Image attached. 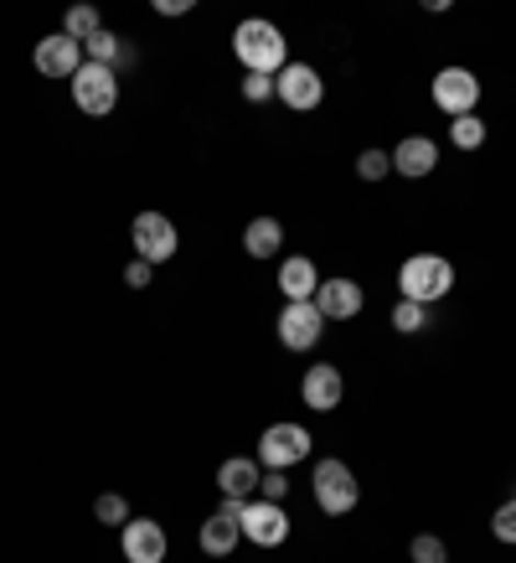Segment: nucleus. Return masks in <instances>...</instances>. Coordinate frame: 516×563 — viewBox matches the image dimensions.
<instances>
[{
  "instance_id": "obj_4",
  "label": "nucleus",
  "mask_w": 516,
  "mask_h": 563,
  "mask_svg": "<svg viewBox=\"0 0 516 563\" xmlns=\"http://www.w3.org/2000/svg\"><path fill=\"white\" fill-rule=\"evenodd\" d=\"M72 103L83 109L88 120L114 114V103H120V73L99 68V63H83V68L72 73Z\"/></svg>"
},
{
  "instance_id": "obj_15",
  "label": "nucleus",
  "mask_w": 516,
  "mask_h": 563,
  "mask_svg": "<svg viewBox=\"0 0 516 563\" xmlns=\"http://www.w3.org/2000/svg\"><path fill=\"white\" fill-rule=\"evenodd\" d=\"M300 393H305V404L315 413H330L336 404L346 398V377H341V367H330V362H315L305 373V383H300Z\"/></svg>"
},
{
  "instance_id": "obj_17",
  "label": "nucleus",
  "mask_w": 516,
  "mask_h": 563,
  "mask_svg": "<svg viewBox=\"0 0 516 563\" xmlns=\"http://www.w3.org/2000/svg\"><path fill=\"white\" fill-rule=\"evenodd\" d=\"M258 476H263V465L233 455V461L217 465V492H223V501H254V496H258Z\"/></svg>"
},
{
  "instance_id": "obj_28",
  "label": "nucleus",
  "mask_w": 516,
  "mask_h": 563,
  "mask_svg": "<svg viewBox=\"0 0 516 563\" xmlns=\"http://www.w3.org/2000/svg\"><path fill=\"white\" fill-rule=\"evenodd\" d=\"M243 99H248V103H269V99H274V78L248 73V78H243Z\"/></svg>"
},
{
  "instance_id": "obj_22",
  "label": "nucleus",
  "mask_w": 516,
  "mask_h": 563,
  "mask_svg": "<svg viewBox=\"0 0 516 563\" xmlns=\"http://www.w3.org/2000/svg\"><path fill=\"white\" fill-rule=\"evenodd\" d=\"M449 140L460 145V151H481L485 145V124L475 114H464V120H449Z\"/></svg>"
},
{
  "instance_id": "obj_16",
  "label": "nucleus",
  "mask_w": 516,
  "mask_h": 563,
  "mask_svg": "<svg viewBox=\"0 0 516 563\" xmlns=\"http://www.w3.org/2000/svg\"><path fill=\"white\" fill-rule=\"evenodd\" d=\"M393 172L397 176H408V181H424V176L439 166V145H434L429 135H408V140H397L393 151Z\"/></svg>"
},
{
  "instance_id": "obj_3",
  "label": "nucleus",
  "mask_w": 516,
  "mask_h": 563,
  "mask_svg": "<svg viewBox=\"0 0 516 563\" xmlns=\"http://www.w3.org/2000/svg\"><path fill=\"white\" fill-rule=\"evenodd\" d=\"M310 492H315V507H321L326 517L357 512V501H361V486H357V476H351V465L346 461H321L315 465Z\"/></svg>"
},
{
  "instance_id": "obj_18",
  "label": "nucleus",
  "mask_w": 516,
  "mask_h": 563,
  "mask_svg": "<svg viewBox=\"0 0 516 563\" xmlns=\"http://www.w3.org/2000/svg\"><path fill=\"white\" fill-rule=\"evenodd\" d=\"M279 290L290 295V300H315V290H321V269H315L305 254L284 258V264H279Z\"/></svg>"
},
{
  "instance_id": "obj_19",
  "label": "nucleus",
  "mask_w": 516,
  "mask_h": 563,
  "mask_svg": "<svg viewBox=\"0 0 516 563\" xmlns=\"http://www.w3.org/2000/svg\"><path fill=\"white\" fill-rule=\"evenodd\" d=\"M243 249H248V258H274L279 249H284V228H279V218H254L248 228H243Z\"/></svg>"
},
{
  "instance_id": "obj_2",
  "label": "nucleus",
  "mask_w": 516,
  "mask_h": 563,
  "mask_svg": "<svg viewBox=\"0 0 516 563\" xmlns=\"http://www.w3.org/2000/svg\"><path fill=\"white\" fill-rule=\"evenodd\" d=\"M397 290L413 306H434V300H445L455 290V264L445 254H408L403 269H397Z\"/></svg>"
},
{
  "instance_id": "obj_7",
  "label": "nucleus",
  "mask_w": 516,
  "mask_h": 563,
  "mask_svg": "<svg viewBox=\"0 0 516 563\" xmlns=\"http://www.w3.org/2000/svg\"><path fill=\"white\" fill-rule=\"evenodd\" d=\"M130 239H135V258H145V264H166L181 249V233H176V222L166 212H135Z\"/></svg>"
},
{
  "instance_id": "obj_11",
  "label": "nucleus",
  "mask_w": 516,
  "mask_h": 563,
  "mask_svg": "<svg viewBox=\"0 0 516 563\" xmlns=\"http://www.w3.org/2000/svg\"><path fill=\"white\" fill-rule=\"evenodd\" d=\"M120 548L130 563H166V528L155 517H130L120 528Z\"/></svg>"
},
{
  "instance_id": "obj_12",
  "label": "nucleus",
  "mask_w": 516,
  "mask_h": 563,
  "mask_svg": "<svg viewBox=\"0 0 516 563\" xmlns=\"http://www.w3.org/2000/svg\"><path fill=\"white\" fill-rule=\"evenodd\" d=\"M36 73L42 78H68L72 84V73L83 68V42H72L68 32H52V36H42L36 42Z\"/></svg>"
},
{
  "instance_id": "obj_26",
  "label": "nucleus",
  "mask_w": 516,
  "mask_h": 563,
  "mask_svg": "<svg viewBox=\"0 0 516 563\" xmlns=\"http://www.w3.org/2000/svg\"><path fill=\"white\" fill-rule=\"evenodd\" d=\"M388 172H393V155H388V151H361L357 155V176H361V181H382Z\"/></svg>"
},
{
  "instance_id": "obj_25",
  "label": "nucleus",
  "mask_w": 516,
  "mask_h": 563,
  "mask_svg": "<svg viewBox=\"0 0 516 563\" xmlns=\"http://www.w3.org/2000/svg\"><path fill=\"white\" fill-rule=\"evenodd\" d=\"M408 559L413 563H449V553H445V543L434 538V532H418L408 543Z\"/></svg>"
},
{
  "instance_id": "obj_9",
  "label": "nucleus",
  "mask_w": 516,
  "mask_h": 563,
  "mask_svg": "<svg viewBox=\"0 0 516 563\" xmlns=\"http://www.w3.org/2000/svg\"><path fill=\"white\" fill-rule=\"evenodd\" d=\"M310 455V429L300 424H269L263 440H258V465L263 471H290Z\"/></svg>"
},
{
  "instance_id": "obj_13",
  "label": "nucleus",
  "mask_w": 516,
  "mask_h": 563,
  "mask_svg": "<svg viewBox=\"0 0 516 563\" xmlns=\"http://www.w3.org/2000/svg\"><path fill=\"white\" fill-rule=\"evenodd\" d=\"M238 507L243 501H223L217 512L202 522V532H197V543H202V553L206 559H227L233 548H238V538H243V528H238Z\"/></svg>"
},
{
  "instance_id": "obj_27",
  "label": "nucleus",
  "mask_w": 516,
  "mask_h": 563,
  "mask_svg": "<svg viewBox=\"0 0 516 563\" xmlns=\"http://www.w3.org/2000/svg\"><path fill=\"white\" fill-rule=\"evenodd\" d=\"M491 532H496L501 543H516V496L496 507V517H491Z\"/></svg>"
},
{
  "instance_id": "obj_1",
  "label": "nucleus",
  "mask_w": 516,
  "mask_h": 563,
  "mask_svg": "<svg viewBox=\"0 0 516 563\" xmlns=\"http://www.w3.org/2000/svg\"><path fill=\"white\" fill-rule=\"evenodd\" d=\"M233 52H238L243 68L263 73V78H274V73L290 63V42H284V32H279L274 21H263V16L238 21V32H233Z\"/></svg>"
},
{
  "instance_id": "obj_5",
  "label": "nucleus",
  "mask_w": 516,
  "mask_h": 563,
  "mask_svg": "<svg viewBox=\"0 0 516 563\" xmlns=\"http://www.w3.org/2000/svg\"><path fill=\"white\" fill-rule=\"evenodd\" d=\"M238 528L254 548H284L290 543V517H284V507H279V501H263V496H254V501H243L238 507Z\"/></svg>"
},
{
  "instance_id": "obj_8",
  "label": "nucleus",
  "mask_w": 516,
  "mask_h": 563,
  "mask_svg": "<svg viewBox=\"0 0 516 563\" xmlns=\"http://www.w3.org/2000/svg\"><path fill=\"white\" fill-rule=\"evenodd\" d=\"M429 93H434V109H445L449 120H464V114H475V103H481V78L470 68H439Z\"/></svg>"
},
{
  "instance_id": "obj_14",
  "label": "nucleus",
  "mask_w": 516,
  "mask_h": 563,
  "mask_svg": "<svg viewBox=\"0 0 516 563\" xmlns=\"http://www.w3.org/2000/svg\"><path fill=\"white\" fill-rule=\"evenodd\" d=\"M361 306H367V295L357 279H321V290H315V310L326 321H357Z\"/></svg>"
},
{
  "instance_id": "obj_32",
  "label": "nucleus",
  "mask_w": 516,
  "mask_h": 563,
  "mask_svg": "<svg viewBox=\"0 0 516 563\" xmlns=\"http://www.w3.org/2000/svg\"><path fill=\"white\" fill-rule=\"evenodd\" d=\"M109 68H114V73H130V68H135V47H130V42H120V52H114V63H109Z\"/></svg>"
},
{
  "instance_id": "obj_29",
  "label": "nucleus",
  "mask_w": 516,
  "mask_h": 563,
  "mask_svg": "<svg viewBox=\"0 0 516 563\" xmlns=\"http://www.w3.org/2000/svg\"><path fill=\"white\" fill-rule=\"evenodd\" d=\"M284 492H290V476H284V471H263V476H258V496H263V501H284Z\"/></svg>"
},
{
  "instance_id": "obj_21",
  "label": "nucleus",
  "mask_w": 516,
  "mask_h": 563,
  "mask_svg": "<svg viewBox=\"0 0 516 563\" xmlns=\"http://www.w3.org/2000/svg\"><path fill=\"white\" fill-rule=\"evenodd\" d=\"M120 42H124V36H114V32H93L83 42V63H99V68H109V63H114V52H120Z\"/></svg>"
},
{
  "instance_id": "obj_20",
  "label": "nucleus",
  "mask_w": 516,
  "mask_h": 563,
  "mask_svg": "<svg viewBox=\"0 0 516 563\" xmlns=\"http://www.w3.org/2000/svg\"><path fill=\"white\" fill-rule=\"evenodd\" d=\"M63 32H68L72 42H88L93 32H103V21H99V11H93V5H72L68 16H63Z\"/></svg>"
},
{
  "instance_id": "obj_31",
  "label": "nucleus",
  "mask_w": 516,
  "mask_h": 563,
  "mask_svg": "<svg viewBox=\"0 0 516 563\" xmlns=\"http://www.w3.org/2000/svg\"><path fill=\"white\" fill-rule=\"evenodd\" d=\"M187 11H191V0H155V16H166V21L187 16Z\"/></svg>"
},
{
  "instance_id": "obj_30",
  "label": "nucleus",
  "mask_w": 516,
  "mask_h": 563,
  "mask_svg": "<svg viewBox=\"0 0 516 563\" xmlns=\"http://www.w3.org/2000/svg\"><path fill=\"white\" fill-rule=\"evenodd\" d=\"M150 279H155V264H145V258H130V269H124V285H130V290H145Z\"/></svg>"
},
{
  "instance_id": "obj_10",
  "label": "nucleus",
  "mask_w": 516,
  "mask_h": 563,
  "mask_svg": "<svg viewBox=\"0 0 516 563\" xmlns=\"http://www.w3.org/2000/svg\"><path fill=\"white\" fill-rule=\"evenodd\" d=\"M321 331H326V316L315 310V300H290V306L279 310V342L290 346V352H310V346L321 342Z\"/></svg>"
},
{
  "instance_id": "obj_6",
  "label": "nucleus",
  "mask_w": 516,
  "mask_h": 563,
  "mask_svg": "<svg viewBox=\"0 0 516 563\" xmlns=\"http://www.w3.org/2000/svg\"><path fill=\"white\" fill-rule=\"evenodd\" d=\"M274 99L284 109H294V114H310V109H321V99H326V78L310 68V63H284L274 73Z\"/></svg>"
},
{
  "instance_id": "obj_23",
  "label": "nucleus",
  "mask_w": 516,
  "mask_h": 563,
  "mask_svg": "<svg viewBox=\"0 0 516 563\" xmlns=\"http://www.w3.org/2000/svg\"><path fill=\"white\" fill-rule=\"evenodd\" d=\"M93 517H99L103 528H124V522H130V507H124L120 492H103L99 501H93Z\"/></svg>"
},
{
  "instance_id": "obj_24",
  "label": "nucleus",
  "mask_w": 516,
  "mask_h": 563,
  "mask_svg": "<svg viewBox=\"0 0 516 563\" xmlns=\"http://www.w3.org/2000/svg\"><path fill=\"white\" fill-rule=\"evenodd\" d=\"M393 325L403 331V336H413V331H424V325H429V306H413V300H397V306H393Z\"/></svg>"
}]
</instances>
